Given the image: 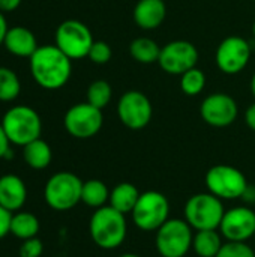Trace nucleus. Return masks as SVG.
Wrapping results in <instances>:
<instances>
[{"label":"nucleus","mask_w":255,"mask_h":257,"mask_svg":"<svg viewBox=\"0 0 255 257\" xmlns=\"http://www.w3.org/2000/svg\"><path fill=\"white\" fill-rule=\"evenodd\" d=\"M222 245L219 230H198L194 233L192 250L198 257H216Z\"/></svg>","instance_id":"obj_22"},{"label":"nucleus","mask_w":255,"mask_h":257,"mask_svg":"<svg viewBox=\"0 0 255 257\" xmlns=\"http://www.w3.org/2000/svg\"><path fill=\"white\" fill-rule=\"evenodd\" d=\"M54 41L71 60L87 57L93 41L90 29L78 20H66L56 29Z\"/></svg>","instance_id":"obj_9"},{"label":"nucleus","mask_w":255,"mask_h":257,"mask_svg":"<svg viewBox=\"0 0 255 257\" xmlns=\"http://www.w3.org/2000/svg\"><path fill=\"white\" fill-rule=\"evenodd\" d=\"M131 215L140 230L156 232L170 218V202L162 193L155 190L141 193Z\"/></svg>","instance_id":"obj_8"},{"label":"nucleus","mask_w":255,"mask_h":257,"mask_svg":"<svg viewBox=\"0 0 255 257\" xmlns=\"http://www.w3.org/2000/svg\"><path fill=\"white\" fill-rule=\"evenodd\" d=\"M207 191L221 200L242 199L248 190L246 176L236 167L228 164H216L210 167L204 176Z\"/></svg>","instance_id":"obj_7"},{"label":"nucleus","mask_w":255,"mask_h":257,"mask_svg":"<svg viewBox=\"0 0 255 257\" xmlns=\"http://www.w3.org/2000/svg\"><path fill=\"white\" fill-rule=\"evenodd\" d=\"M21 2L23 0H0V11L3 14L12 12V11H15L21 5Z\"/></svg>","instance_id":"obj_33"},{"label":"nucleus","mask_w":255,"mask_h":257,"mask_svg":"<svg viewBox=\"0 0 255 257\" xmlns=\"http://www.w3.org/2000/svg\"><path fill=\"white\" fill-rule=\"evenodd\" d=\"M30 72L39 87L57 90L69 81L72 60L57 45H41L30 57Z\"/></svg>","instance_id":"obj_1"},{"label":"nucleus","mask_w":255,"mask_h":257,"mask_svg":"<svg viewBox=\"0 0 255 257\" xmlns=\"http://www.w3.org/2000/svg\"><path fill=\"white\" fill-rule=\"evenodd\" d=\"M192 227L183 218H168L155 236L156 251L161 257H185L192 250Z\"/></svg>","instance_id":"obj_6"},{"label":"nucleus","mask_w":255,"mask_h":257,"mask_svg":"<svg viewBox=\"0 0 255 257\" xmlns=\"http://www.w3.org/2000/svg\"><path fill=\"white\" fill-rule=\"evenodd\" d=\"M119 120L129 130L138 131L146 128L153 116L150 99L140 90L125 92L117 102Z\"/></svg>","instance_id":"obj_11"},{"label":"nucleus","mask_w":255,"mask_h":257,"mask_svg":"<svg viewBox=\"0 0 255 257\" xmlns=\"http://www.w3.org/2000/svg\"><path fill=\"white\" fill-rule=\"evenodd\" d=\"M87 102L96 108H104L110 104L113 96V89L107 80H95L87 87Z\"/></svg>","instance_id":"obj_26"},{"label":"nucleus","mask_w":255,"mask_h":257,"mask_svg":"<svg viewBox=\"0 0 255 257\" xmlns=\"http://www.w3.org/2000/svg\"><path fill=\"white\" fill-rule=\"evenodd\" d=\"M251 59V45L242 36H227L216 48L215 60L218 68L227 75L242 72Z\"/></svg>","instance_id":"obj_13"},{"label":"nucleus","mask_w":255,"mask_h":257,"mask_svg":"<svg viewBox=\"0 0 255 257\" xmlns=\"http://www.w3.org/2000/svg\"><path fill=\"white\" fill-rule=\"evenodd\" d=\"M249 86H251V92H252V95L255 96V74L252 75V78H251V84H249Z\"/></svg>","instance_id":"obj_36"},{"label":"nucleus","mask_w":255,"mask_h":257,"mask_svg":"<svg viewBox=\"0 0 255 257\" xmlns=\"http://www.w3.org/2000/svg\"><path fill=\"white\" fill-rule=\"evenodd\" d=\"M21 92V81L15 71L6 66H0V101L11 102L17 99Z\"/></svg>","instance_id":"obj_25"},{"label":"nucleus","mask_w":255,"mask_h":257,"mask_svg":"<svg viewBox=\"0 0 255 257\" xmlns=\"http://www.w3.org/2000/svg\"><path fill=\"white\" fill-rule=\"evenodd\" d=\"M254 236H255V235H254Z\"/></svg>","instance_id":"obj_39"},{"label":"nucleus","mask_w":255,"mask_h":257,"mask_svg":"<svg viewBox=\"0 0 255 257\" xmlns=\"http://www.w3.org/2000/svg\"><path fill=\"white\" fill-rule=\"evenodd\" d=\"M216 257H255V251L246 242L227 241L221 247Z\"/></svg>","instance_id":"obj_28"},{"label":"nucleus","mask_w":255,"mask_h":257,"mask_svg":"<svg viewBox=\"0 0 255 257\" xmlns=\"http://www.w3.org/2000/svg\"><path fill=\"white\" fill-rule=\"evenodd\" d=\"M83 181L72 172L54 173L44 187L47 205L59 212L69 211L81 202Z\"/></svg>","instance_id":"obj_5"},{"label":"nucleus","mask_w":255,"mask_h":257,"mask_svg":"<svg viewBox=\"0 0 255 257\" xmlns=\"http://www.w3.org/2000/svg\"><path fill=\"white\" fill-rule=\"evenodd\" d=\"M252 35H254V38H255V21H254V24H252Z\"/></svg>","instance_id":"obj_38"},{"label":"nucleus","mask_w":255,"mask_h":257,"mask_svg":"<svg viewBox=\"0 0 255 257\" xmlns=\"http://www.w3.org/2000/svg\"><path fill=\"white\" fill-rule=\"evenodd\" d=\"M11 218H12V212H9L3 206H0V239H3L9 233Z\"/></svg>","instance_id":"obj_31"},{"label":"nucleus","mask_w":255,"mask_h":257,"mask_svg":"<svg viewBox=\"0 0 255 257\" xmlns=\"http://www.w3.org/2000/svg\"><path fill=\"white\" fill-rule=\"evenodd\" d=\"M237 102L228 93H212L200 105L201 119L213 128H227L237 119Z\"/></svg>","instance_id":"obj_14"},{"label":"nucleus","mask_w":255,"mask_h":257,"mask_svg":"<svg viewBox=\"0 0 255 257\" xmlns=\"http://www.w3.org/2000/svg\"><path fill=\"white\" fill-rule=\"evenodd\" d=\"M204 86H206V75L197 66L180 75V89L188 96L200 95Z\"/></svg>","instance_id":"obj_27"},{"label":"nucleus","mask_w":255,"mask_h":257,"mask_svg":"<svg viewBox=\"0 0 255 257\" xmlns=\"http://www.w3.org/2000/svg\"><path fill=\"white\" fill-rule=\"evenodd\" d=\"M42 253H44V244L38 236L23 241L18 250L20 257H41Z\"/></svg>","instance_id":"obj_30"},{"label":"nucleus","mask_w":255,"mask_h":257,"mask_svg":"<svg viewBox=\"0 0 255 257\" xmlns=\"http://www.w3.org/2000/svg\"><path fill=\"white\" fill-rule=\"evenodd\" d=\"M27 200V187L24 181L14 175L6 173L0 176V206L9 212L21 211Z\"/></svg>","instance_id":"obj_16"},{"label":"nucleus","mask_w":255,"mask_h":257,"mask_svg":"<svg viewBox=\"0 0 255 257\" xmlns=\"http://www.w3.org/2000/svg\"><path fill=\"white\" fill-rule=\"evenodd\" d=\"M225 208L212 193H197L185 203V220L195 230H219Z\"/></svg>","instance_id":"obj_4"},{"label":"nucleus","mask_w":255,"mask_h":257,"mask_svg":"<svg viewBox=\"0 0 255 257\" xmlns=\"http://www.w3.org/2000/svg\"><path fill=\"white\" fill-rule=\"evenodd\" d=\"M63 125L68 134L75 139H92L101 131L104 125L102 110L93 107L87 101L75 104L65 113Z\"/></svg>","instance_id":"obj_10"},{"label":"nucleus","mask_w":255,"mask_h":257,"mask_svg":"<svg viewBox=\"0 0 255 257\" xmlns=\"http://www.w3.org/2000/svg\"><path fill=\"white\" fill-rule=\"evenodd\" d=\"M108 200H110V190L105 185V182L99 179H89L83 182L81 202L84 205L93 209H99L105 206Z\"/></svg>","instance_id":"obj_23"},{"label":"nucleus","mask_w":255,"mask_h":257,"mask_svg":"<svg viewBox=\"0 0 255 257\" xmlns=\"http://www.w3.org/2000/svg\"><path fill=\"white\" fill-rule=\"evenodd\" d=\"M111 56H113V50H111L110 44H107L105 41H95L87 54V57L96 65L108 63L111 60Z\"/></svg>","instance_id":"obj_29"},{"label":"nucleus","mask_w":255,"mask_h":257,"mask_svg":"<svg viewBox=\"0 0 255 257\" xmlns=\"http://www.w3.org/2000/svg\"><path fill=\"white\" fill-rule=\"evenodd\" d=\"M254 2H255V0H254Z\"/></svg>","instance_id":"obj_40"},{"label":"nucleus","mask_w":255,"mask_h":257,"mask_svg":"<svg viewBox=\"0 0 255 257\" xmlns=\"http://www.w3.org/2000/svg\"><path fill=\"white\" fill-rule=\"evenodd\" d=\"M5 48L17 56V57H32L33 53L38 50V41L35 33L23 26H15V27H9L5 41H3Z\"/></svg>","instance_id":"obj_18"},{"label":"nucleus","mask_w":255,"mask_h":257,"mask_svg":"<svg viewBox=\"0 0 255 257\" xmlns=\"http://www.w3.org/2000/svg\"><path fill=\"white\" fill-rule=\"evenodd\" d=\"M39 229H41V224H39V220L35 214L27 212V211L12 212L9 233L14 238L20 239V241L35 238V236H38Z\"/></svg>","instance_id":"obj_21"},{"label":"nucleus","mask_w":255,"mask_h":257,"mask_svg":"<svg viewBox=\"0 0 255 257\" xmlns=\"http://www.w3.org/2000/svg\"><path fill=\"white\" fill-rule=\"evenodd\" d=\"M138 188L131 182H120L110 191L108 205L122 214H131L140 199Z\"/></svg>","instance_id":"obj_19"},{"label":"nucleus","mask_w":255,"mask_h":257,"mask_svg":"<svg viewBox=\"0 0 255 257\" xmlns=\"http://www.w3.org/2000/svg\"><path fill=\"white\" fill-rule=\"evenodd\" d=\"M2 126L11 145L26 146L41 137L42 120L38 111L29 105H15L2 117Z\"/></svg>","instance_id":"obj_3"},{"label":"nucleus","mask_w":255,"mask_h":257,"mask_svg":"<svg viewBox=\"0 0 255 257\" xmlns=\"http://www.w3.org/2000/svg\"><path fill=\"white\" fill-rule=\"evenodd\" d=\"M24 163L33 170H44L50 166L53 160V151L50 145L41 137L23 146Z\"/></svg>","instance_id":"obj_20"},{"label":"nucleus","mask_w":255,"mask_h":257,"mask_svg":"<svg viewBox=\"0 0 255 257\" xmlns=\"http://www.w3.org/2000/svg\"><path fill=\"white\" fill-rule=\"evenodd\" d=\"M89 233L99 248L116 250L128 236L126 217L110 205L95 209L89 221Z\"/></svg>","instance_id":"obj_2"},{"label":"nucleus","mask_w":255,"mask_h":257,"mask_svg":"<svg viewBox=\"0 0 255 257\" xmlns=\"http://www.w3.org/2000/svg\"><path fill=\"white\" fill-rule=\"evenodd\" d=\"M132 15L140 29L155 30L164 23L167 17V6L164 0H138Z\"/></svg>","instance_id":"obj_17"},{"label":"nucleus","mask_w":255,"mask_h":257,"mask_svg":"<svg viewBox=\"0 0 255 257\" xmlns=\"http://www.w3.org/2000/svg\"><path fill=\"white\" fill-rule=\"evenodd\" d=\"M8 30H9V27H8L6 17H5V14L0 11V45H3V41H5V36H6Z\"/></svg>","instance_id":"obj_35"},{"label":"nucleus","mask_w":255,"mask_h":257,"mask_svg":"<svg viewBox=\"0 0 255 257\" xmlns=\"http://www.w3.org/2000/svg\"><path fill=\"white\" fill-rule=\"evenodd\" d=\"M245 122H246L249 130L255 131V102L246 108V111H245Z\"/></svg>","instance_id":"obj_34"},{"label":"nucleus","mask_w":255,"mask_h":257,"mask_svg":"<svg viewBox=\"0 0 255 257\" xmlns=\"http://www.w3.org/2000/svg\"><path fill=\"white\" fill-rule=\"evenodd\" d=\"M158 63L164 72L170 75H182L197 66L198 50L189 41L176 39L161 47Z\"/></svg>","instance_id":"obj_12"},{"label":"nucleus","mask_w":255,"mask_h":257,"mask_svg":"<svg viewBox=\"0 0 255 257\" xmlns=\"http://www.w3.org/2000/svg\"><path fill=\"white\" fill-rule=\"evenodd\" d=\"M219 233L227 241L246 242L255 235V212L248 206H234L225 211Z\"/></svg>","instance_id":"obj_15"},{"label":"nucleus","mask_w":255,"mask_h":257,"mask_svg":"<svg viewBox=\"0 0 255 257\" xmlns=\"http://www.w3.org/2000/svg\"><path fill=\"white\" fill-rule=\"evenodd\" d=\"M129 54L134 60L143 65H152L158 62L161 54V47L150 38L141 36L129 44Z\"/></svg>","instance_id":"obj_24"},{"label":"nucleus","mask_w":255,"mask_h":257,"mask_svg":"<svg viewBox=\"0 0 255 257\" xmlns=\"http://www.w3.org/2000/svg\"><path fill=\"white\" fill-rule=\"evenodd\" d=\"M119 257H141V256L134 254V253H125V254H122V256H119Z\"/></svg>","instance_id":"obj_37"},{"label":"nucleus","mask_w":255,"mask_h":257,"mask_svg":"<svg viewBox=\"0 0 255 257\" xmlns=\"http://www.w3.org/2000/svg\"><path fill=\"white\" fill-rule=\"evenodd\" d=\"M11 155V142L0 123V160L2 158H8Z\"/></svg>","instance_id":"obj_32"}]
</instances>
